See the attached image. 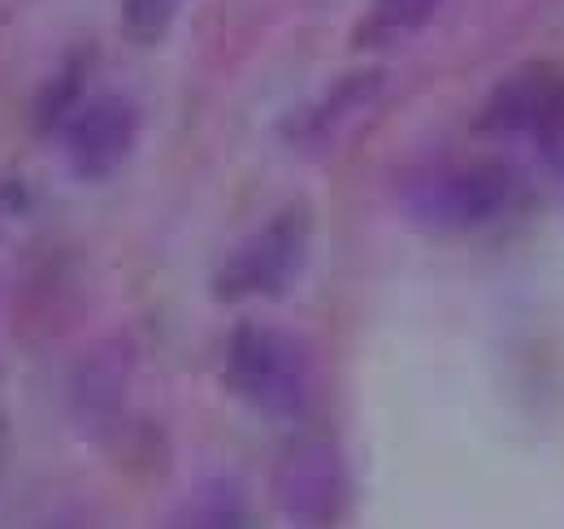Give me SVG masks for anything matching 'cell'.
I'll use <instances>...</instances> for the list:
<instances>
[{
  "instance_id": "obj_1",
  "label": "cell",
  "mask_w": 564,
  "mask_h": 529,
  "mask_svg": "<svg viewBox=\"0 0 564 529\" xmlns=\"http://www.w3.org/2000/svg\"><path fill=\"white\" fill-rule=\"evenodd\" d=\"M221 369H226V387L261 417L295 421L308 408V396H313L308 356L279 326H265V322L235 326L226 338Z\"/></svg>"
},
{
  "instance_id": "obj_2",
  "label": "cell",
  "mask_w": 564,
  "mask_h": 529,
  "mask_svg": "<svg viewBox=\"0 0 564 529\" xmlns=\"http://www.w3.org/2000/svg\"><path fill=\"white\" fill-rule=\"evenodd\" d=\"M517 199V179L499 161H465L409 183L404 208L434 235H465L499 222Z\"/></svg>"
},
{
  "instance_id": "obj_3",
  "label": "cell",
  "mask_w": 564,
  "mask_h": 529,
  "mask_svg": "<svg viewBox=\"0 0 564 529\" xmlns=\"http://www.w3.org/2000/svg\"><path fill=\"white\" fill-rule=\"evenodd\" d=\"M478 131L525 134L539 148V156L564 174V69L525 66L508 74L491 91Z\"/></svg>"
},
{
  "instance_id": "obj_4",
  "label": "cell",
  "mask_w": 564,
  "mask_h": 529,
  "mask_svg": "<svg viewBox=\"0 0 564 529\" xmlns=\"http://www.w3.org/2000/svg\"><path fill=\"white\" fill-rule=\"evenodd\" d=\"M308 261V213L282 208L257 235H248L213 278L217 300H252V295H282Z\"/></svg>"
},
{
  "instance_id": "obj_5",
  "label": "cell",
  "mask_w": 564,
  "mask_h": 529,
  "mask_svg": "<svg viewBox=\"0 0 564 529\" xmlns=\"http://www.w3.org/2000/svg\"><path fill=\"white\" fill-rule=\"evenodd\" d=\"M274 499L282 517L304 529H330L344 512L348 486H344V464L330 439L304 434L279 456L274 468Z\"/></svg>"
},
{
  "instance_id": "obj_6",
  "label": "cell",
  "mask_w": 564,
  "mask_h": 529,
  "mask_svg": "<svg viewBox=\"0 0 564 529\" xmlns=\"http://www.w3.org/2000/svg\"><path fill=\"white\" fill-rule=\"evenodd\" d=\"M140 118L135 105L122 96H91L66 118V165L74 179L83 183H100L109 179L135 148Z\"/></svg>"
},
{
  "instance_id": "obj_7",
  "label": "cell",
  "mask_w": 564,
  "mask_h": 529,
  "mask_svg": "<svg viewBox=\"0 0 564 529\" xmlns=\"http://www.w3.org/2000/svg\"><path fill=\"white\" fill-rule=\"evenodd\" d=\"M161 529H252V512H248V499L235 486L209 482V486L192 490L161 521Z\"/></svg>"
},
{
  "instance_id": "obj_8",
  "label": "cell",
  "mask_w": 564,
  "mask_h": 529,
  "mask_svg": "<svg viewBox=\"0 0 564 529\" xmlns=\"http://www.w3.org/2000/svg\"><path fill=\"white\" fill-rule=\"evenodd\" d=\"M438 0H369L360 26H356V48H391L409 35H417L434 18Z\"/></svg>"
},
{
  "instance_id": "obj_9",
  "label": "cell",
  "mask_w": 564,
  "mask_h": 529,
  "mask_svg": "<svg viewBox=\"0 0 564 529\" xmlns=\"http://www.w3.org/2000/svg\"><path fill=\"white\" fill-rule=\"evenodd\" d=\"M378 78H382V74H348L344 83L330 87V96H326L322 105L304 109V114L295 118V127H286V131L295 134L300 143H317V139H326V134L335 131V122H344L352 109H360V105L378 91Z\"/></svg>"
},
{
  "instance_id": "obj_10",
  "label": "cell",
  "mask_w": 564,
  "mask_h": 529,
  "mask_svg": "<svg viewBox=\"0 0 564 529\" xmlns=\"http://www.w3.org/2000/svg\"><path fill=\"white\" fill-rule=\"evenodd\" d=\"M178 9H183V0H122V31H127V40L148 48L174 26Z\"/></svg>"
}]
</instances>
